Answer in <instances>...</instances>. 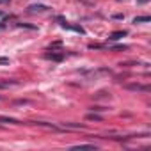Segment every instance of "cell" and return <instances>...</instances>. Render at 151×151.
<instances>
[{
    "label": "cell",
    "mask_w": 151,
    "mask_h": 151,
    "mask_svg": "<svg viewBox=\"0 0 151 151\" xmlns=\"http://www.w3.org/2000/svg\"><path fill=\"white\" fill-rule=\"evenodd\" d=\"M29 9H30L32 13H37V11H39V13H43V11H46L48 7H46V6H43V4H34V6H30Z\"/></svg>",
    "instance_id": "obj_1"
},
{
    "label": "cell",
    "mask_w": 151,
    "mask_h": 151,
    "mask_svg": "<svg viewBox=\"0 0 151 151\" xmlns=\"http://www.w3.org/2000/svg\"><path fill=\"white\" fill-rule=\"evenodd\" d=\"M147 22H151L149 16H137V18H133V23H147Z\"/></svg>",
    "instance_id": "obj_2"
},
{
    "label": "cell",
    "mask_w": 151,
    "mask_h": 151,
    "mask_svg": "<svg viewBox=\"0 0 151 151\" xmlns=\"http://www.w3.org/2000/svg\"><path fill=\"white\" fill-rule=\"evenodd\" d=\"M124 36H126V32H124V30H119V32H114V34L110 36V39H112V41H117V39H121V37H124Z\"/></svg>",
    "instance_id": "obj_3"
},
{
    "label": "cell",
    "mask_w": 151,
    "mask_h": 151,
    "mask_svg": "<svg viewBox=\"0 0 151 151\" xmlns=\"http://www.w3.org/2000/svg\"><path fill=\"white\" fill-rule=\"evenodd\" d=\"M0 64H9V59L7 57H0Z\"/></svg>",
    "instance_id": "obj_4"
},
{
    "label": "cell",
    "mask_w": 151,
    "mask_h": 151,
    "mask_svg": "<svg viewBox=\"0 0 151 151\" xmlns=\"http://www.w3.org/2000/svg\"><path fill=\"white\" fill-rule=\"evenodd\" d=\"M6 2H9V0H0V4H6Z\"/></svg>",
    "instance_id": "obj_5"
},
{
    "label": "cell",
    "mask_w": 151,
    "mask_h": 151,
    "mask_svg": "<svg viewBox=\"0 0 151 151\" xmlns=\"http://www.w3.org/2000/svg\"><path fill=\"white\" fill-rule=\"evenodd\" d=\"M139 2H147V0H139Z\"/></svg>",
    "instance_id": "obj_6"
}]
</instances>
